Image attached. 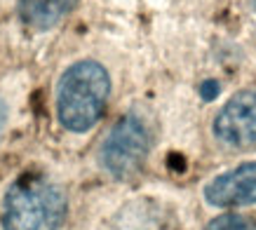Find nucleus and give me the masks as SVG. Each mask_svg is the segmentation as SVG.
<instances>
[{"label":"nucleus","mask_w":256,"mask_h":230,"mask_svg":"<svg viewBox=\"0 0 256 230\" xmlns=\"http://www.w3.org/2000/svg\"><path fill=\"white\" fill-rule=\"evenodd\" d=\"M110 94V78L96 62H78L56 84V115L68 132H87L99 122Z\"/></svg>","instance_id":"f257e3e1"},{"label":"nucleus","mask_w":256,"mask_h":230,"mask_svg":"<svg viewBox=\"0 0 256 230\" xmlns=\"http://www.w3.org/2000/svg\"><path fill=\"white\" fill-rule=\"evenodd\" d=\"M204 230H256V218L244 214H224L210 221Z\"/></svg>","instance_id":"0eeeda50"},{"label":"nucleus","mask_w":256,"mask_h":230,"mask_svg":"<svg viewBox=\"0 0 256 230\" xmlns=\"http://www.w3.org/2000/svg\"><path fill=\"white\" fill-rule=\"evenodd\" d=\"M150 150V134L146 122L139 115H124L108 132V136L101 146V164L116 178L134 176Z\"/></svg>","instance_id":"7ed1b4c3"},{"label":"nucleus","mask_w":256,"mask_h":230,"mask_svg":"<svg viewBox=\"0 0 256 230\" xmlns=\"http://www.w3.org/2000/svg\"><path fill=\"white\" fill-rule=\"evenodd\" d=\"M76 5L78 0H22L19 16L26 26H31L36 31H47L64 22Z\"/></svg>","instance_id":"423d86ee"},{"label":"nucleus","mask_w":256,"mask_h":230,"mask_svg":"<svg viewBox=\"0 0 256 230\" xmlns=\"http://www.w3.org/2000/svg\"><path fill=\"white\" fill-rule=\"evenodd\" d=\"M214 136L230 148L256 146V90H242L214 118Z\"/></svg>","instance_id":"20e7f679"},{"label":"nucleus","mask_w":256,"mask_h":230,"mask_svg":"<svg viewBox=\"0 0 256 230\" xmlns=\"http://www.w3.org/2000/svg\"><path fill=\"white\" fill-rule=\"evenodd\" d=\"M5 122H8V104H5V99L0 96V132L5 127Z\"/></svg>","instance_id":"6e6552de"},{"label":"nucleus","mask_w":256,"mask_h":230,"mask_svg":"<svg viewBox=\"0 0 256 230\" xmlns=\"http://www.w3.org/2000/svg\"><path fill=\"white\" fill-rule=\"evenodd\" d=\"M204 200L212 207H252L256 204V162H244L240 167L212 178L204 188Z\"/></svg>","instance_id":"39448f33"},{"label":"nucleus","mask_w":256,"mask_h":230,"mask_svg":"<svg viewBox=\"0 0 256 230\" xmlns=\"http://www.w3.org/2000/svg\"><path fill=\"white\" fill-rule=\"evenodd\" d=\"M66 216V195L54 181L24 174L10 186L2 202L5 230H56Z\"/></svg>","instance_id":"f03ea898"},{"label":"nucleus","mask_w":256,"mask_h":230,"mask_svg":"<svg viewBox=\"0 0 256 230\" xmlns=\"http://www.w3.org/2000/svg\"><path fill=\"white\" fill-rule=\"evenodd\" d=\"M247 2H249V8H252V10L256 12V0H247Z\"/></svg>","instance_id":"1a4fd4ad"}]
</instances>
